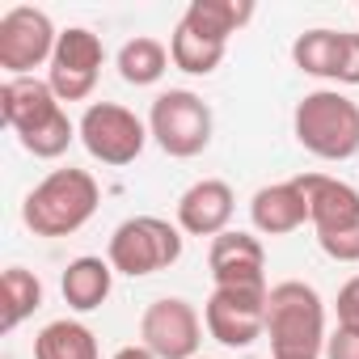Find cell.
Masks as SVG:
<instances>
[{"label":"cell","mask_w":359,"mask_h":359,"mask_svg":"<svg viewBox=\"0 0 359 359\" xmlns=\"http://www.w3.org/2000/svg\"><path fill=\"white\" fill-rule=\"evenodd\" d=\"M0 114L18 131L22 148L39 161H55L68 152V144L81 135L76 123L64 114L55 89L39 76H9L0 85Z\"/></svg>","instance_id":"6da1fadb"},{"label":"cell","mask_w":359,"mask_h":359,"mask_svg":"<svg viewBox=\"0 0 359 359\" xmlns=\"http://www.w3.org/2000/svg\"><path fill=\"white\" fill-rule=\"evenodd\" d=\"M254 18V0H191L169 34V60L191 76H208L224 64L229 39Z\"/></svg>","instance_id":"7a4b0ae2"},{"label":"cell","mask_w":359,"mask_h":359,"mask_svg":"<svg viewBox=\"0 0 359 359\" xmlns=\"http://www.w3.org/2000/svg\"><path fill=\"white\" fill-rule=\"evenodd\" d=\"M266 338L271 359H321L330 338L321 296L300 279L275 283L266 296Z\"/></svg>","instance_id":"3957f363"},{"label":"cell","mask_w":359,"mask_h":359,"mask_svg":"<svg viewBox=\"0 0 359 359\" xmlns=\"http://www.w3.org/2000/svg\"><path fill=\"white\" fill-rule=\"evenodd\" d=\"M97 203H102V191L89 169H51L26 195L22 220L39 237H72L93 220Z\"/></svg>","instance_id":"277c9868"},{"label":"cell","mask_w":359,"mask_h":359,"mask_svg":"<svg viewBox=\"0 0 359 359\" xmlns=\"http://www.w3.org/2000/svg\"><path fill=\"white\" fill-rule=\"evenodd\" d=\"M292 131L300 148L321 161H351L359 152V102L338 89H313L296 102Z\"/></svg>","instance_id":"5b68a950"},{"label":"cell","mask_w":359,"mask_h":359,"mask_svg":"<svg viewBox=\"0 0 359 359\" xmlns=\"http://www.w3.org/2000/svg\"><path fill=\"white\" fill-rule=\"evenodd\" d=\"M106 258L114 275H127V279L156 275L182 258V229H173L161 216H131L110 233Z\"/></svg>","instance_id":"8992f818"},{"label":"cell","mask_w":359,"mask_h":359,"mask_svg":"<svg viewBox=\"0 0 359 359\" xmlns=\"http://www.w3.org/2000/svg\"><path fill=\"white\" fill-rule=\"evenodd\" d=\"M148 135L161 144V152H169L177 161L199 156L212 144V110L191 89H165V93L152 97Z\"/></svg>","instance_id":"52a82bcc"},{"label":"cell","mask_w":359,"mask_h":359,"mask_svg":"<svg viewBox=\"0 0 359 359\" xmlns=\"http://www.w3.org/2000/svg\"><path fill=\"white\" fill-rule=\"evenodd\" d=\"M76 131H81L85 152L93 161H102V165H114V169L131 165L148 144V123L135 110L118 106V102H93L81 114Z\"/></svg>","instance_id":"ba28073f"},{"label":"cell","mask_w":359,"mask_h":359,"mask_svg":"<svg viewBox=\"0 0 359 359\" xmlns=\"http://www.w3.org/2000/svg\"><path fill=\"white\" fill-rule=\"evenodd\" d=\"M266 296L271 287H212L203 304V325L220 346H254L266 334Z\"/></svg>","instance_id":"9c48e42d"},{"label":"cell","mask_w":359,"mask_h":359,"mask_svg":"<svg viewBox=\"0 0 359 359\" xmlns=\"http://www.w3.org/2000/svg\"><path fill=\"white\" fill-rule=\"evenodd\" d=\"M203 321L191 300L165 296L152 300L140 317V346H148L156 359H199Z\"/></svg>","instance_id":"30bf717a"},{"label":"cell","mask_w":359,"mask_h":359,"mask_svg":"<svg viewBox=\"0 0 359 359\" xmlns=\"http://www.w3.org/2000/svg\"><path fill=\"white\" fill-rule=\"evenodd\" d=\"M102 64H106L102 39L85 26H68L55 43L51 64H47V85L55 89L60 102H85L97 89Z\"/></svg>","instance_id":"8fae6325"},{"label":"cell","mask_w":359,"mask_h":359,"mask_svg":"<svg viewBox=\"0 0 359 359\" xmlns=\"http://www.w3.org/2000/svg\"><path fill=\"white\" fill-rule=\"evenodd\" d=\"M60 30L43 9L18 5L0 18V68L9 76H30L39 64H51Z\"/></svg>","instance_id":"7c38bea8"},{"label":"cell","mask_w":359,"mask_h":359,"mask_svg":"<svg viewBox=\"0 0 359 359\" xmlns=\"http://www.w3.org/2000/svg\"><path fill=\"white\" fill-rule=\"evenodd\" d=\"M296 187L309 203V224H313L317 241L359 229V191L351 182L330 177V173H300Z\"/></svg>","instance_id":"4fadbf2b"},{"label":"cell","mask_w":359,"mask_h":359,"mask_svg":"<svg viewBox=\"0 0 359 359\" xmlns=\"http://www.w3.org/2000/svg\"><path fill=\"white\" fill-rule=\"evenodd\" d=\"M208 266L216 287H266V254L254 233H220L208 250Z\"/></svg>","instance_id":"5bb4252c"},{"label":"cell","mask_w":359,"mask_h":359,"mask_svg":"<svg viewBox=\"0 0 359 359\" xmlns=\"http://www.w3.org/2000/svg\"><path fill=\"white\" fill-rule=\"evenodd\" d=\"M233 187L220 182V177H203V182L187 187L182 199H177V229L191 237H220L233 224Z\"/></svg>","instance_id":"9a60e30c"},{"label":"cell","mask_w":359,"mask_h":359,"mask_svg":"<svg viewBox=\"0 0 359 359\" xmlns=\"http://www.w3.org/2000/svg\"><path fill=\"white\" fill-rule=\"evenodd\" d=\"M250 220L262 237H287L296 233L304 220H309V203L296 187V177L292 182H275V187H262L254 199H250Z\"/></svg>","instance_id":"2e32d148"},{"label":"cell","mask_w":359,"mask_h":359,"mask_svg":"<svg viewBox=\"0 0 359 359\" xmlns=\"http://www.w3.org/2000/svg\"><path fill=\"white\" fill-rule=\"evenodd\" d=\"M110 283H114L110 258H89V254H85V258H72V262H68V271H64V279H60V292H64L68 309L93 313V309L106 304Z\"/></svg>","instance_id":"e0dca14e"},{"label":"cell","mask_w":359,"mask_h":359,"mask_svg":"<svg viewBox=\"0 0 359 359\" xmlns=\"http://www.w3.org/2000/svg\"><path fill=\"white\" fill-rule=\"evenodd\" d=\"M34 359H97V338L81 321H51L34 338Z\"/></svg>","instance_id":"ac0fdd59"},{"label":"cell","mask_w":359,"mask_h":359,"mask_svg":"<svg viewBox=\"0 0 359 359\" xmlns=\"http://www.w3.org/2000/svg\"><path fill=\"white\" fill-rule=\"evenodd\" d=\"M338 55H342V30H304L292 43V64L309 76L334 81L338 76Z\"/></svg>","instance_id":"d6986e66"},{"label":"cell","mask_w":359,"mask_h":359,"mask_svg":"<svg viewBox=\"0 0 359 359\" xmlns=\"http://www.w3.org/2000/svg\"><path fill=\"white\" fill-rule=\"evenodd\" d=\"M169 64H173V60H169V47L156 43V39H131V43H123V51H118V76H123L127 85H135V89H140V85H156Z\"/></svg>","instance_id":"ffe728a7"},{"label":"cell","mask_w":359,"mask_h":359,"mask_svg":"<svg viewBox=\"0 0 359 359\" xmlns=\"http://www.w3.org/2000/svg\"><path fill=\"white\" fill-rule=\"evenodd\" d=\"M0 292H5V330H9V334L43 304V283H39V275H30L26 266H9Z\"/></svg>","instance_id":"44dd1931"},{"label":"cell","mask_w":359,"mask_h":359,"mask_svg":"<svg viewBox=\"0 0 359 359\" xmlns=\"http://www.w3.org/2000/svg\"><path fill=\"white\" fill-rule=\"evenodd\" d=\"M334 313H338V330H355V334H359V275L338 287Z\"/></svg>","instance_id":"7402d4cb"},{"label":"cell","mask_w":359,"mask_h":359,"mask_svg":"<svg viewBox=\"0 0 359 359\" xmlns=\"http://www.w3.org/2000/svg\"><path fill=\"white\" fill-rule=\"evenodd\" d=\"M338 85H359V34L342 30V55H338Z\"/></svg>","instance_id":"603a6c76"},{"label":"cell","mask_w":359,"mask_h":359,"mask_svg":"<svg viewBox=\"0 0 359 359\" xmlns=\"http://www.w3.org/2000/svg\"><path fill=\"white\" fill-rule=\"evenodd\" d=\"M317 245H321L325 258H334V262H359V229H355V233H338V237H321Z\"/></svg>","instance_id":"cb8c5ba5"},{"label":"cell","mask_w":359,"mask_h":359,"mask_svg":"<svg viewBox=\"0 0 359 359\" xmlns=\"http://www.w3.org/2000/svg\"><path fill=\"white\" fill-rule=\"evenodd\" d=\"M325 359H359V334L355 330H334L325 338Z\"/></svg>","instance_id":"d4e9b609"},{"label":"cell","mask_w":359,"mask_h":359,"mask_svg":"<svg viewBox=\"0 0 359 359\" xmlns=\"http://www.w3.org/2000/svg\"><path fill=\"white\" fill-rule=\"evenodd\" d=\"M110 359H156V355H152L148 346H118Z\"/></svg>","instance_id":"484cf974"},{"label":"cell","mask_w":359,"mask_h":359,"mask_svg":"<svg viewBox=\"0 0 359 359\" xmlns=\"http://www.w3.org/2000/svg\"><path fill=\"white\" fill-rule=\"evenodd\" d=\"M199 359H208V355H199Z\"/></svg>","instance_id":"4316f807"}]
</instances>
